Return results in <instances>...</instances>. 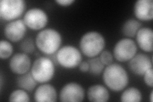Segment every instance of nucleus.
Wrapping results in <instances>:
<instances>
[{
  "label": "nucleus",
  "instance_id": "f257e3e1",
  "mask_svg": "<svg viewBox=\"0 0 153 102\" xmlns=\"http://www.w3.org/2000/svg\"><path fill=\"white\" fill-rule=\"evenodd\" d=\"M103 80L108 89L113 91H121L128 84L129 76L122 65L112 63L105 68Z\"/></svg>",
  "mask_w": 153,
  "mask_h": 102
},
{
  "label": "nucleus",
  "instance_id": "f03ea898",
  "mask_svg": "<svg viewBox=\"0 0 153 102\" xmlns=\"http://www.w3.org/2000/svg\"><path fill=\"white\" fill-rule=\"evenodd\" d=\"M62 43L61 33L54 28H46L38 33L35 44L41 52L46 55H54L57 52Z\"/></svg>",
  "mask_w": 153,
  "mask_h": 102
},
{
  "label": "nucleus",
  "instance_id": "7ed1b4c3",
  "mask_svg": "<svg viewBox=\"0 0 153 102\" xmlns=\"http://www.w3.org/2000/svg\"><path fill=\"white\" fill-rule=\"evenodd\" d=\"M106 42L102 34L98 31L86 32L79 41L80 52L89 58L97 57L105 48Z\"/></svg>",
  "mask_w": 153,
  "mask_h": 102
},
{
  "label": "nucleus",
  "instance_id": "20e7f679",
  "mask_svg": "<svg viewBox=\"0 0 153 102\" xmlns=\"http://www.w3.org/2000/svg\"><path fill=\"white\" fill-rule=\"evenodd\" d=\"M55 63L50 57L41 56L36 58L31 67V73L38 83H47L55 75Z\"/></svg>",
  "mask_w": 153,
  "mask_h": 102
},
{
  "label": "nucleus",
  "instance_id": "39448f33",
  "mask_svg": "<svg viewBox=\"0 0 153 102\" xmlns=\"http://www.w3.org/2000/svg\"><path fill=\"white\" fill-rule=\"evenodd\" d=\"M57 63L66 69H74L82 62V53L74 45H67L61 47L56 53Z\"/></svg>",
  "mask_w": 153,
  "mask_h": 102
},
{
  "label": "nucleus",
  "instance_id": "423d86ee",
  "mask_svg": "<svg viewBox=\"0 0 153 102\" xmlns=\"http://www.w3.org/2000/svg\"><path fill=\"white\" fill-rule=\"evenodd\" d=\"M24 0H1L0 1V17L5 21H12L20 17L25 12Z\"/></svg>",
  "mask_w": 153,
  "mask_h": 102
},
{
  "label": "nucleus",
  "instance_id": "0eeeda50",
  "mask_svg": "<svg viewBox=\"0 0 153 102\" xmlns=\"http://www.w3.org/2000/svg\"><path fill=\"white\" fill-rule=\"evenodd\" d=\"M137 52L136 42L130 38H123L116 42L113 49L114 57L117 61L124 63L129 61Z\"/></svg>",
  "mask_w": 153,
  "mask_h": 102
},
{
  "label": "nucleus",
  "instance_id": "6e6552de",
  "mask_svg": "<svg viewBox=\"0 0 153 102\" xmlns=\"http://www.w3.org/2000/svg\"><path fill=\"white\" fill-rule=\"evenodd\" d=\"M23 21L27 28L33 30H40L47 26L49 22V17L44 10L34 7L26 11Z\"/></svg>",
  "mask_w": 153,
  "mask_h": 102
},
{
  "label": "nucleus",
  "instance_id": "1a4fd4ad",
  "mask_svg": "<svg viewBox=\"0 0 153 102\" xmlns=\"http://www.w3.org/2000/svg\"><path fill=\"white\" fill-rule=\"evenodd\" d=\"M59 100L63 102H79L85 98V90L82 85L71 82L66 84L59 92Z\"/></svg>",
  "mask_w": 153,
  "mask_h": 102
},
{
  "label": "nucleus",
  "instance_id": "9d476101",
  "mask_svg": "<svg viewBox=\"0 0 153 102\" xmlns=\"http://www.w3.org/2000/svg\"><path fill=\"white\" fill-rule=\"evenodd\" d=\"M27 31V26L22 19L8 22L4 28V35L6 38L12 42L22 40Z\"/></svg>",
  "mask_w": 153,
  "mask_h": 102
},
{
  "label": "nucleus",
  "instance_id": "9b49d317",
  "mask_svg": "<svg viewBox=\"0 0 153 102\" xmlns=\"http://www.w3.org/2000/svg\"><path fill=\"white\" fill-rule=\"evenodd\" d=\"M30 56L25 52H17L13 55L9 61V68L13 74L22 75L28 72L31 67Z\"/></svg>",
  "mask_w": 153,
  "mask_h": 102
},
{
  "label": "nucleus",
  "instance_id": "f8f14e48",
  "mask_svg": "<svg viewBox=\"0 0 153 102\" xmlns=\"http://www.w3.org/2000/svg\"><path fill=\"white\" fill-rule=\"evenodd\" d=\"M128 66L133 74L143 75L147 70L152 68V61L147 54L138 53L129 61Z\"/></svg>",
  "mask_w": 153,
  "mask_h": 102
},
{
  "label": "nucleus",
  "instance_id": "ddd939ff",
  "mask_svg": "<svg viewBox=\"0 0 153 102\" xmlns=\"http://www.w3.org/2000/svg\"><path fill=\"white\" fill-rule=\"evenodd\" d=\"M133 13L138 20L149 21L153 19L152 0H137L133 6Z\"/></svg>",
  "mask_w": 153,
  "mask_h": 102
},
{
  "label": "nucleus",
  "instance_id": "4468645a",
  "mask_svg": "<svg viewBox=\"0 0 153 102\" xmlns=\"http://www.w3.org/2000/svg\"><path fill=\"white\" fill-rule=\"evenodd\" d=\"M57 93L54 86L44 83L38 86L34 93V100L38 102H55Z\"/></svg>",
  "mask_w": 153,
  "mask_h": 102
},
{
  "label": "nucleus",
  "instance_id": "2eb2a0df",
  "mask_svg": "<svg viewBox=\"0 0 153 102\" xmlns=\"http://www.w3.org/2000/svg\"><path fill=\"white\" fill-rule=\"evenodd\" d=\"M137 45L146 52H152L153 50L152 30L148 27L140 28L136 34Z\"/></svg>",
  "mask_w": 153,
  "mask_h": 102
},
{
  "label": "nucleus",
  "instance_id": "dca6fc26",
  "mask_svg": "<svg viewBox=\"0 0 153 102\" xmlns=\"http://www.w3.org/2000/svg\"><path fill=\"white\" fill-rule=\"evenodd\" d=\"M88 99L93 102H105L110 99V93L106 87L102 84L89 86L87 91Z\"/></svg>",
  "mask_w": 153,
  "mask_h": 102
},
{
  "label": "nucleus",
  "instance_id": "f3484780",
  "mask_svg": "<svg viewBox=\"0 0 153 102\" xmlns=\"http://www.w3.org/2000/svg\"><path fill=\"white\" fill-rule=\"evenodd\" d=\"M17 85L19 88L26 91H32L35 89L38 82L33 77L31 71L25 74L19 75L16 80Z\"/></svg>",
  "mask_w": 153,
  "mask_h": 102
},
{
  "label": "nucleus",
  "instance_id": "a211bd4d",
  "mask_svg": "<svg viewBox=\"0 0 153 102\" xmlns=\"http://www.w3.org/2000/svg\"><path fill=\"white\" fill-rule=\"evenodd\" d=\"M142 24L136 19H129L124 22L121 28L122 33L127 38H133L141 28Z\"/></svg>",
  "mask_w": 153,
  "mask_h": 102
},
{
  "label": "nucleus",
  "instance_id": "6ab92c4d",
  "mask_svg": "<svg viewBox=\"0 0 153 102\" xmlns=\"http://www.w3.org/2000/svg\"><path fill=\"white\" fill-rule=\"evenodd\" d=\"M142 99L141 91L135 87H130L126 89L120 97V100L123 102H140Z\"/></svg>",
  "mask_w": 153,
  "mask_h": 102
},
{
  "label": "nucleus",
  "instance_id": "aec40b11",
  "mask_svg": "<svg viewBox=\"0 0 153 102\" xmlns=\"http://www.w3.org/2000/svg\"><path fill=\"white\" fill-rule=\"evenodd\" d=\"M88 61L89 65L88 72H89L90 74L94 76H98L102 74L105 69V65L100 60L99 57H91Z\"/></svg>",
  "mask_w": 153,
  "mask_h": 102
},
{
  "label": "nucleus",
  "instance_id": "412c9836",
  "mask_svg": "<svg viewBox=\"0 0 153 102\" xmlns=\"http://www.w3.org/2000/svg\"><path fill=\"white\" fill-rule=\"evenodd\" d=\"M8 101L29 102L30 101V97L26 90L20 88L13 90L12 92L8 97Z\"/></svg>",
  "mask_w": 153,
  "mask_h": 102
},
{
  "label": "nucleus",
  "instance_id": "4be33fe9",
  "mask_svg": "<svg viewBox=\"0 0 153 102\" xmlns=\"http://www.w3.org/2000/svg\"><path fill=\"white\" fill-rule=\"evenodd\" d=\"M13 52V47L10 42L6 40H1L0 42V58L7 60L12 56Z\"/></svg>",
  "mask_w": 153,
  "mask_h": 102
},
{
  "label": "nucleus",
  "instance_id": "5701e85b",
  "mask_svg": "<svg viewBox=\"0 0 153 102\" xmlns=\"http://www.w3.org/2000/svg\"><path fill=\"white\" fill-rule=\"evenodd\" d=\"M20 49L26 54H31L35 51V41L31 38H26L20 43Z\"/></svg>",
  "mask_w": 153,
  "mask_h": 102
},
{
  "label": "nucleus",
  "instance_id": "b1692460",
  "mask_svg": "<svg viewBox=\"0 0 153 102\" xmlns=\"http://www.w3.org/2000/svg\"><path fill=\"white\" fill-rule=\"evenodd\" d=\"M100 60L105 66L112 64L114 61V56L112 53L108 50H103L100 54Z\"/></svg>",
  "mask_w": 153,
  "mask_h": 102
},
{
  "label": "nucleus",
  "instance_id": "393cba45",
  "mask_svg": "<svg viewBox=\"0 0 153 102\" xmlns=\"http://www.w3.org/2000/svg\"><path fill=\"white\" fill-rule=\"evenodd\" d=\"M143 75V80H144L145 84L150 87H152L153 86V80H152V76H153V69L152 68L147 70Z\"/></svg>",
  "mask_w": 153,
  "mask_h": 102
},
{
  "label": "nucleus",
  "instance_id": "a878e982",
  "mask_svg": "<svg viewBox=\"0 0 153 102\" xmlns=\"http://www.w3.org/2000/svg\"><path fill=\"white\" fill-rule=\"evenodd\" d=\"M55 2L61 7H69L75 2V0H56Z\"/></svg>",
  "mask_w": 153,
  "mask_h": 102
},
{
  "label": "nucleus",
  "instance_id": "bb28decb",
  "mask_svg": "<svg viewBox=\"0 0 153 102\" xmlns=\"http://www.w3.org/2000/svg\"><path fill=\"white\" fill-rule=\"evenodd\" d=\"M79 68L81 72H83V73L88 72L89 69V65L88 61H85L81 62L80 63V65H79Z\"/></svg>",
  "mask_w": 153,
  "mask_h": 102
},
{
  "label": "nucleus",
  "instance_id": "cd10ccee",
  "mask_svg": "<svg viewBox=\"0 0 153 102\" xmlns=\"http://www.w3.org/2000/svg\"><path fill=\"white\" fill-rule=\"evenodd\" d=\"M149 100L151 102H152L153 101V91L151 90V93H150V96H149Z\"/></svg>",
  "mask_w": 153,
  "mask_h": 102
}]
</instances>
